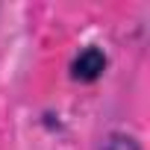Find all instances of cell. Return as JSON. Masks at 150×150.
I'll return each instance as SVG.
<instances>
[{"mask_svg":"<svg viewBox=\"0 0 150 150\" xmlns=\"http://www.w3.org/2000/svg\"><path fill=\"white\" fill-rule=\"evenodd\" d=\"M103 71H106V53L94 44L83 47L71 62V77L77 83H97L103 77Z\"/></svg>","mask_w":150,"mask_h":150,"instance_id":"cell-1","label":"cell"},{"mask_svg":"<svg viewBox=\"0 0 150 150\" xmlns=\"http://www.w3.org/2000/svg\"><path fill=\"white\" fill-rule=\"evenodd\" d=\"M103 150H141V147H138V141H135L132 135H127V132H112V135L106 138Z\"/></svg>","mask_w":150,"mask_h":150,"instance_id":"cell-2","label":"cell"}]
</instances>
